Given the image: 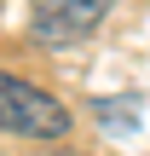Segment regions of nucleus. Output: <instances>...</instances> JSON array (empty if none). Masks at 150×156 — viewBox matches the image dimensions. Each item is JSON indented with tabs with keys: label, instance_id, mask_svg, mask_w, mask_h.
I'll return each mask as SVG.
<instances>
[{
	"label": "nucleus",
	"instance_id": "1",
	"mask_svg": "<svg viewBox=\"0 0 150 156\" xmlns=\"http://www.w3.org/2000/svg\"><path fill=\"white\" fill-rule=\"evenodd\" d=\"M69 127H75V116L64 110V98H52L46 87L0 69V133H17V139H69Z\"/></svg>",
	"mask_w": 150,
	"mask_h": 156
},
{
	"label": "nucleus",
	"instance_id": "2",
	"mask_svg": "<svg viewBox=\"0 0 150 156\" xmlns=\"http://www.w3.org/2000/svg\"><path fill=\"white\" fill-rule=\"evenodd\" d=\"M110 0H29V35L40 46H69V41H87L98 23H104Z\"/></svg>",
	"mask_w": 150,
	"mask_h": 156
}]
</instances>
